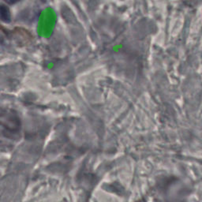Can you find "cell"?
I'll return each instance as SVG.
<instances>
[{"instance_id":"6da1fadb","label":"cell","mask_w":202,"mask_h":202,"mask_svg":"<svg viewBox=\"0 0 202 202\" xmlns=\"http://www.w3.org/2000/svg\"><path fill=\"white\" fill-rule=\"evenodd\" d=\"M0 20L4 22H10L11 12L9 8L4 4H0Z\"/></svg>"},{"instance_id":"7a4b0ae2","label":"cell","mask_w":202,"mask_h":202,"mask_svg":"<svg viewBox=\"0 0 202 202\" xmlns=\"http://www.w3.org/2000/svg\"><path fill=\"white\" fill-rule=\"evenodd\" d=\"M8 3L10 4H14V3H17V2H20L21 0H6Z\"/></svg>"}]
</instances>
